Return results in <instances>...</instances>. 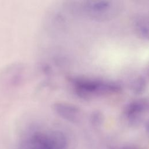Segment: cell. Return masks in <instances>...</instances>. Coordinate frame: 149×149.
Instances as JSON below:
<instances>
[{
	"instance_id": "1",
	"label": "cell",
	"mask_w": 149,
	"mask_h": 149,
	"mask_svg": "<svg viewBox=\"0 0 149 149\" xmlns=\"http://www.w3.org/2000/svg\"><path fill=\"white\" fill-rule=\"evenodd\" d=\"M68 140L61 131L36 132L24 141L21 149H67Z\"/></svg>"
},
{
	"instance_id": "2",
	"label": "cell",
	"mask_w": 149,
	"mask_h": 149,
	"mask_svg": "<svg viewBox=\"0 0 149 149\" xmlns=\"http://www.w3.org/2000/svg\"><path fill=\"white\" fill-rule=\"evenodd\" d=\"M76 91L79 96L88 98L94 94L104 93H115L120 90V87L113 83H103L84 79H73Z\"/></svg>"
},
{
	"instance_id": "3",
	"label": "cell",
	"mask_w": 149,
	"mask_h": 149,
	"mask_svg": "<svg viewBox=\"0 0 149 149\" xmlns=\"http://www.w3.org/2000/svg\"><path fill=\"white\" fill-rule=\"evenodd\" d=\"M119 6L111 1H87L83 7L88 16L97 20H104L115 16Z\"/></svg>"
},
{
	"instance_id": "4",
	"label": "cell",
	"mask_w": 149,
	"mask_h": 149,
	"mask_svg": "<svg viewBox=\"0 0 149 149\" xmlns=\"http://www.w3.org/2000/svg\"><path fill=\"white\" fill-rule=\"evenodd\" d=\"M53 108L60 117L69 122H75L77 121L80 115L79 108L68 102H56L54 104Z\"/></svg>"
},
{
	"instance_id": "5",
	"label": "cell",
	"mask_w": 149,
	"mask_h": 149,
	"mask_svg": "<svg viewBox=\"0 0 149 149\" xmlns=\"http://www.w3.org/2000/svg\"><path fill=\"white\" fill-rule=\"evenodd\" d=\"M148 109V102L144 100L134 101L125 108V113L128 120L132 123L138 122L144 112Z\"/></svg>"
},
{
	"instance_id": "6",
	"label": "cell",
	"mask_w": 149,
	"mask_h": 149,
	"mask_svg": "<svg viewBox=\"0 0 149 149\" xmlns=\"http://www.w3.org/2000/svg\"><path fill=\"white\" fill-rule=\"evenodd\" d=\"M135 29L139 36L143 39H148V21L144 18L139 19L135 24Z\"/></svg>"
},
{
	"instance_id": "7",
	"label": "cell",
	"mask_w": 149,
	"mask_h": 149,
	"mask_svg": "<svg viewBox=\"0 0 149 149\" xmlns=\"http://www.w3.org/2000/svg\"><path fill=\"white\" fill-rule=\"evenodd\" d=\"M146 80L143 77H137L133 83L132 89L134 93L136 94H140L142 93L146 87Z\"/></svg>"
},
{
	"instance_id": "8",
	"label": "cell",
	"mask_w": 149,
	"mask_h": 149,
	"mask_svg": "<svg viewBox=\"0 0 149 149\" xmlns=\"http://www.w3.org/2000/svg\"><path fill=\"white\" fill-rule=\"evenodd\" d=\"M122 149H136L134 148H132V147H126V148H123Z\"/></svg>"
}]
</instances>
